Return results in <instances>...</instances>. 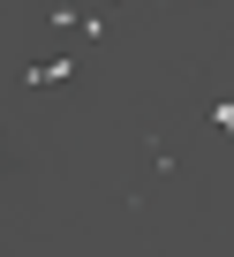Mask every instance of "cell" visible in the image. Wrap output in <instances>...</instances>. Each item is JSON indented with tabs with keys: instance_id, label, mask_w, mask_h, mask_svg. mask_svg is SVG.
<instances>
[{
	"instance_id": "obj_1",
	"label": "cell",
	"mask_w": 234,
	"mask_h": 257,
	"mask_svg": "<svg viewBox=\"0 0 234 257\" xmlns=\"http://www.w3.org/2000/svg\"><path fill=\"white\" fill-rule=\"evenodd\" d=\"M23 83H31V91H76V83H83V61H76V53H38V61L23 68Z\"/></svg>"
},
{
	"instance_id": "obj_2",
	"label": "cell",
	"mask_w": 234,
	"mask_h": 257,
	"mask_svg": "<svg viewBox=\"0 0 234 257\" xmlns=\"http://www.w3.org/2000/svg\"><path fill=\"white\" fill-rule=\"evenodd\" d=\"M204 121H211V137H234V91H226V83H211V98H204Z\"/></svg>"
},
{
	"instance_id": "obj_3",
	"label": "cell",
	"mask_w": 234,
	"mask_h": 257,
	"mask_svg": "<svg viewBox=\"0 0 234 257\" xmlns=\"http://www.w3.org/2000/svg\"><path fill=\"white\" fill-rule=\"evenodd\" d=\"M83 23V0H46V31H76Z\"/></svg>"
},
{
	"instance_id": "obj_4",
	"label": "cell",
	"mask_w": 234,
	"mask_h": 257,
	"mask_svg": "<svg viewBox=\"0 0 234 257\" xmlns=\"http://www.w3.org/2000/svg\"><path fill=\"white\" fill-rule=\"evenodd\" d=\"M76 31H83V38L98 46V38H113V16H98V8H83V23H76Z\"/></svg>"
}]
</instances>
